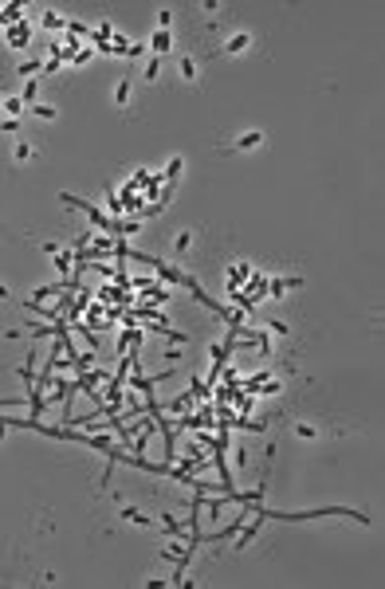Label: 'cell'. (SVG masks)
<instances>
[{
  "label": "cell",
  "mask_w": 385,
  "mask_h": 589,
  "mask_svg": "<svg viewBox=\"0 0 385 589\" xmlns=\"http://www.w3.org/2000/svg\"><path fill=\"white\" fill-rule=\"evenodd\" d=\"M59 201H63V205H75V209H83V213L91 216V224H95V228H103V232H110V236H122V232L130 236V232H138V224H142V220H130V224H122V220H110V216H103L95 205H91V201H83V197H71V193H63Z\"/></svg>",
  "instance_id": "1"
},
{
  "label": "cell",
  "mask_w": 385,
  "mask_h": 589,
  "mask_svg": "<svg viewBox=\"0 0 385 589\" xmlns=\"http://www.w3.org/2000/svg\"><path fill=\"white\" fill-rule=\"evenodd\" d=\"M256 515H260V519H283V523H299V519H327V515H350V519H358V523H370V515L350 511V507H319V511H264V507H256Z\"/></svg>",
  "instance_id": "2"
},
{
  "label": "cell",
  "mask_w": 385,
  "mask_h": 589,
  "mask_svg": "<svg viewBox=\"0 0 385 589\" xmlns=\"http://www.w3.org/2000/svg\"><path fill=\"white\" fill-rule=\"evenodd\" d=\"M150 268L158 271L162 279H169V283H181V287H189V291H201V283L193 279V275H185V271H177V268H169V264H162V260H154Z\"/></svg>",
  "instance_id": "3"
},
{
  "label": "cell",
  "mask_w": 385,
  "mask_h": 589,
  "mask_svg": "<svg viewBox=\"0 0 385 589\" xmlns=\"http://www.w3.org/2000/svg\"><path fill=\"white\" fill-rule=\"evenodd\" d=\"M28 36H32V28H28V24H16V28H8V40H12V48H28Z\"/></svg>",
  "instance_id": "4"
},
{
  "label": "cell",
  "mask_w": 385,
  "mask_h": 589,
  "mask_svg": "<svg viewBox=\"0 0 385 589\" xmlns=\"http://www.w3.org/2000/svg\"><path fill=\"white\" fill-rule=\"evenodd\" d=\"M260 142H264V134H256V130H252V134H244V138L236 142V150H256Z\"/></svg>",
  "instance_id": "5"
},
{
  "label": "cell",
  "mask_w": 385,
  "mask_h": 589,
  "mask_svg": "<svg viewBox=\"0 0 385 589\" xmlns=\"http://www.w3.org/2000/svg\"><path fill=\"white\" fill-rule=\"evenodd\" d=\"M169 44H173V40H169V28H162V32L154 36V44H150V48H154V52H169Z\"/></svg>",
  "instance_id": "6"
},
{
  "label": "cell",
  "mask_w": 385,
  "mask_h": 589,
  "mask_svg": "<svg viewBox=\"0 0 385 589\" xmlns=\"http://www.w3.org/2000/svg\"><path fill=\"white\" fill-rule=\"evenodd\" d=\"M20 12H24V4H4V8H0V24H8V20H16Z\"/></svg>",
  "instance_id": "7"
},
{
  "label": "cell",
  "mask_w": 385,
  "mask_h": 589,
  "mask_svg": "<svg viewBox=\"0 0 385 589\" xmlns=\"http://www.w3.org/2000/svg\"><path fill=\"white\" fill-rule=\"evenodd\" d=\"M122 519H130V523H142V527H150V523H154L150 515H142V511H134V507H126V511H122Z\"/></svg>",
  "instance_id": "8"
},
{
  "label": "cell",
  "mask_w": 385,
  "mask_h": 589,
  "mask_svg": "<svg viewBox=\"0 0 385 589\" xmlns=\"http://www.w3.org/2000/svg\"><path fill=\"white\" fill-rule=\"evenodd\" d=\"M248 44H252V40H248V36L240 32V36H232V40H228V52H244Z\"/></svg>",
  "instance_id": "9"
},
{
  "label": "cell",
  "mask_w": 385,
  "mask_h": 589,
  "mask_svg": "<svg viewBox=\"0 0 385 589\" xmlns=\"http://www.w3.org/2000/svg\"><path fill=\"white\" fill-rule=\"evenodd\" d=\"M114 103H118V107H126V103H130V83H118V91H114Z\"/></svg>",
  "instance_id": "10"
},
{
  "label": "cell",
  "mask_w": 385,
  "mask_h": 589,
  "mask_svg": "<svg viewBox=\"0 0 385 589\" xmlns=\"http://www.w3.org/2000/svg\"><path fill=\"white\" fill-rule=\"evenodd\" d=\"M4 110H8V118H16L24 110V99H4Z\"/></svg>",
  "instance_id": "11"
},
{
  "label": "cell",
  "mask_w": 385,
  "mask_h": 589,
  "mask_svg": "<svg viewBox=\"0 0 385 589\" xmlns=\"http://www.w3.org/2000/svg\"><path fill=\"white\" fill-rule=\"evenodd\" d=\"M32 114H36V118H48V122H52V118H55V107H40V103H32Z\"/></svg>",
  "instance_id": "12"
},
{
  "label": "cell",
  "mask_w": 385,
  "mask_h": 589,
  "mask_svg": "<svg viewBox=\"0 0 385 589\" xmlns=\"http://www.w3.org/2000/svg\"><path fill=\"white\" fill-rule=\"evenodd\" d=\"M181 75H185V79H197V63H193V59H181Z\"/></svg>",
  "instance_id": "13"
},
{
  "label": "cell",
  "mask_w": 385,
  "mask_h": 589,
  "mask_svg": "<svg viewBox=\"0 0 385 589\" xmlns=\"http://www.w3.org/2000/svg\"><path fill=\"white\" fill-rule=\"evenodd\" d=\"M28 158H36V150H32V146H24V142H20V146H16V161H28Z\"/></svg>",
  "instance_id": "14"
},
{
  "label": "cell",
  "mask_w": 385,
  "mask_h": 589,
  "mask_svg": "<svg viewBox=\"0 0 385 589\" xmlns=\"http://www.w3.org/2000/svg\"><path fill=\"white\" fill-rule=\"evenodd\" d=\"M20 99H24V107H28V103H36V79L24 87V95H20Z\"/></svg>",
  "instance_id": "15"
}]
</instances>
